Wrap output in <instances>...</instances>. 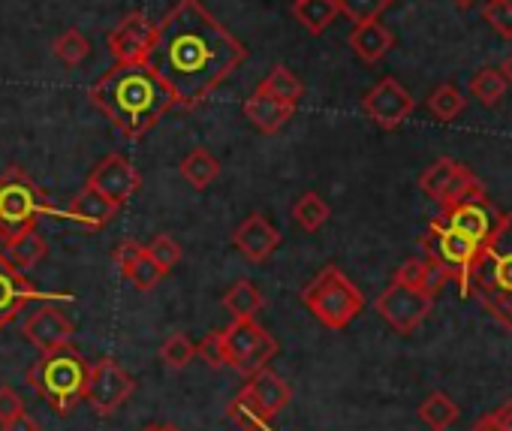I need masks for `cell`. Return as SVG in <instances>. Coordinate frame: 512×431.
<instances>
[{"label": "cell", "instance_id": "cell-45", "mask_svg": "<svg viewBox=\"0 0 512 431\" xmlns=\"http://www.w3.org/2000/svg\"><path fill=\"white\" fill-rule=\"evenodd\" d=\"M500 76L506 79V85H512V52L506 55V61L500 64Z\"/></svg>", "mask_w": 512, "mask_h": 431}, {"label": "cell", "instance_id": "cell-47", "mask_svg": "<svg viewBox=\"0 0 512 431\" xmlns=\"http://www.w3.org/2000/svg\"><path fill=\"white\" fill-rule=\"evenodd\" d=\"M452 4H455V7H461V10H467V7H473V4H476V0H452Z\"/></svg>", "mask_w": 512, "mask_h": 431}, {"label": "cell", "instance_id": "cell-12", "mask_svg": "<svg viewBox=\"0 0 512 431\" xmlns=\"http://www.w3.org/2000/svg\"><path fill=\"white\" fill-rule=\"evenodd\" d=\"M374 308H377V314H380L395 332L410 335V332H416V329L425 323V317L431 314L434 296H428V293H422V290H410V287L392 281V284L377 296Z\"/></svg>", "mask_w": 512, "mask_h": 431}, {"label": "cell", "instance_id": "cell-42", "mask_svg": "<svg viewBox=\"0 0 512 431\" xmlns=\"http://www.w3.org/2000/svg\"><path fill=\"white\" fill-rule=\"evenodd\" d=\"M0 431H43V425L31 416V413H19V416H13L10 422H4L0 425Z\"/></svg>", "mask_w": 512, "mask_h": 431}, {"label": "cell", "instance_id": "cell-43", "mask_svg": "<svg viewBox=\"0 0 512 431\" xmlns=\"http://www.w3.org/2000/svg\"><path fill=\"white\" fill-rule=\"evenodd\" d=\"M494 419L500 425V431H512V401H506L503 407L494 410Z\"/></svg>", "mask_w": 512, "mask_h": 431}, {"label": "cell", "instance_id": "cell-25", "mask_svg": "<svg viewBox=\"0 0 512 431\" xmlns=\"http://www.w3.org/2000/svg\"><path fill=\"white\" fill-rule=\"evenodd\" d=\"M293 16L299 19V25L308 31V34H323L335 16H338V4L335 0H296L293 4Z\"/></svg>", "mask_w": 512, "mask_h": 431}, {"label": "cell", "instance_id": "cell-13", "mask_svg": "<svg viewBox=\"0 0 512 431\" xmlns=\"http://www.w3.org/2000/svg\"><path fill=\"white\" fill-rule=\"evenodd\" d=\"M362 109H365V115H368L377 127L395 130V127H401V124L413 115L416 100H413V94H410L398 79L386 76V79H380V82L365 94Z\"/></svg>", "mask_w": 512, "mask_h": 431}, {"label": "cell", "instance_id": "cell-30", "mask_svg": "<svg viewBox=\"0 0 512 431\" xmlns=\"http://www.w3.org/2000/svg\"><path fill=\"white\" fill-rule=\"evenodd\" d=\"M479 199H488L482 181L467 166H461L455 181L449 184V190H446V196L440 202H443V208H449V205H464V202H479Z\"/></svg>", "mask_w": 512, "mask_h": 431}, {"label": "cell", "instance_id": "cell-40", "mask_svg": "<svg viewBox=\"0 0 512 431\" xmlns=\"http://www.w3.org/2000/svg\"><path fill=\"white\" fill-rule=\"evenodd\" d=\"M145 251V245L142 242H136V239H124L115 251H112V260H115V269L121 272V278L130 272V266L136 263V257Z\"/></svg>", "mask_w": 512, "mask_h": 431}, {"label": "cell", "instance_id": "cell-18", "mask_svg": "<svg viewBox=\"0 0 512 431\" xmlns=\"http://www.w3.org/2000/svg\"><path fill=\"white\" fill-rule=\"evenodd\" d=\"M440 221L446 227H452L455 233H461L464 239H470L473 245H485V239L494 233L500 214L488 199L479 202H464V205H449L443 208Z\"/></svg>", "mask_w": 512, "mask_h": 431}, {"label": "cell", "instance_id": "cell-10", "mask_svg": "<svg viewBox=\"0 0 512 431\" xmlns=\"http://www.w3.org/2000/svg\"><path fill=\"white\" fill-rule=\"evenodd\" d=\"M482 245H473L470 239H464L461 233H455L452 227H446L440 218L431 221L428 233L422 236V251L425 257L437 260L443 266V272L449 275V281L458 284L461 296L467 299V278H470V266L476 260Z\"/></svg>", "mask_w": 512, "mask_h": 431}, {"label": "cell", "instance_id": "cell-9", "mask_svg": "<svg viewBox=\"0 0 512 431\" xmlns=\"http://www.w3.org/2000/svg\"><path fill=\"white\" fill-rule=\"evenodd\" d=\"M133 392H136V377L118 359L103 356L88 365L82 401H88V407L97 416H112L133 398Z\"/></svg>", "mask_w": 512, "mask_h": 431}, {"label": "cell", "instance_id": "cell-41", "mask_svg": "<svg viewBox=\"0 0 512 431\" xmlns=\"http://www.w3.org/2000/svg\"><path fill=\"white\" fill-rule=\"evenodd\" d=\"M22 410H25L22 395L13 386H0V425L10 422L13 416H19Z\"/></svg>", "mask_w": 512, "mask_h": 431}, {"label": "cell", "instance_id": "cell-17", "mask_svg": "<svg viewBox=\"0 0 512 431\" xmlns=\"http://www.w3.org/2000/svg\"><path fill=\"white\" fill-rule=\"evenodd\" d=\"M232 242H235L238 254H244L250 263H266L281 248V230L266 218V214L253 211L235 227Z\"/></svg>", "mask_w": 512, "mask_h": 431}, {"label": "cell", "instance_id": "cell-22", "mask_svg": "<svg viewBox=\"0 0 512 431\" xmlns=\"http://www.w3.org/2000/svg\"><path fill=\"white\" fill-rule=\"evenodd\" d=\"M223 308L232 314V320H253L263 311L266 299L253 281H235L226 293H223Z\"/></svg>", "mask_w": 512, "mask_h": 431}, {"label": "cell", "instance_id": "cell-46", "mask_svg": "<svg viewBox=\"0 0 512 431\" xmlns=\"http://www.w3.org/2000/svg\"><path fill=\"white\" fill-rule=\"evenodd\" d=\"M139 431H181V428L178 425H169V422H151V425H145Z\"/></svg>", "mask_w": 512, "mask_h": 431}, {"label": "cell", "instance_id": "cell-21", "mask_svg": "<svg viewBox=\"0 0 512 431\" xmlns=\"http://www.w3.org/2000/svg\"><path fill=\"white\" fill-rule=\"evenodd\" d=\"M395 46V37L386 25H380V19L374 22H359L350 34V49L365 61V64H377L389 55V49Z\"/></svg>", "mask_w": 512, "mask_h": 431}, {"label": "cell", "instance_id": "cell-31", "mask_svg": "<svg viewBox=\"0 0 512 431\" xmlns=\"http://www.w3.org/2000/svg\"><path fill=\"white\" fill-rule=\"evenodd\" d=\"M52 52H55V58H58L64 67H79V64L91 55V40H88L82 31L70 28V31H64V34L52 43Z\"/></svg>", "mask_w": 512, "mask_h": 431}, {"label": "cell", "instance_id": "cell-11", "mask_svg": "<svg viewBox=\"0 0 512 431\" xmlns=\"http://www.w3.org/2000/svg\"><path fill=\"white\" fill-rule=\"evenodd\" d=\"M73 293H52L34 287L10 260L0 251V329L16 323V317L25 311L28 302H73Z\"/></svg>", "mask_w": 512, "mask_h": 431}, {"label": "cell", "instance_id": "cell-23", "mask_svg": "<svg viewBox=\"0 0 512 431\" xmlns=\"http://www.w3.org/2000/svg\"><path fill=\"white\" fill-rule=\"evenodd\" d=\"M184 181L196 190H205L217 175H220V160L208 148H193L181 163H178Z\"/></svg>", "mask_w": 512, "mask_h": 431}, {"label": "cell", "instance_id": "cell-19", "mask_svg": "<svg viewBox=\"0 0 512 431\" xmlns=\"http://www.w3.org/2000/svg\"><path fill=\"white\" fill-rule=\"evenodd\" d=\"M121 205H115L112 199H106L100 190H94L91 184H85L67 205L64 218L76 221L85 230H106L115 218H118Z\"/></svg>", "mask_w": 512, "mask_h": 431}, {"label": "cell", "instance_id": "cell-35", "mask_svg": "<svg viewBox=\"0 0 512 431\" xmlns=\"http://www.w3.org/2000/svg\"><path fill=\"white\" fill-rule=\"evenodd\" d=\"M145 251H148V257L157 263V269H160L163 275H169V272L181 263V257H184L181 245H178L169 233H157V236L145 245Z\"/></svg>", "mask_w": 512, "mask_h": 431}, {"label": "cell", "instance_id": "cell-15", "mask_svg": "<svg viewBox=\"0 0 512 431\" xmlns=\"http://www.w3.org/2000/svg\"><path fill=\"white\" fill-rule=\"evenodd\" d=\"M88 184L94 190H100L106 199H112L115 205H127L130 196L142 187V175L139 169L124 157V154H106L88 175Z\"/></svg>", "mask_w": 512, "mask_h": 431}, {"label": "cell", "instance_id": "cell-28", "mask_svg": "<svg viewBox=\"0 0 512 431\" xmlns=\"http://www.w3.org/2000/svg\"><path fill=\"white\" fill-rule=\"evenodd\" d=\"M461 416L458 404L443 395V392H431L422 404H419V419L431 428V431H446L449 425H455Z\"/></svg>", "mask_w": 512, "mask_h": 431}, {"label": "cell", "instance_id": "cell-8", "mask_svg": "<svg viewBox=\"0 0 512 431\" xmlns=\"http://www.w3.org/2000/svg\"><path fill=\"white\" fill-rule=\"evenodd\" d=\"M278 350H281L278 338L269 329H263L256 320H232L223 329L226 365L244 377H250L260 368H269V362L278 356Z\"/></svg>", "mask_w": 512, "mask_h": 431}, {"label": "cell", "instance_id": "cell-24", "mask_svg": "<svg viewBox=\"0 0 512 431\" xmlns=\"http://www.w3.org/2000/svg\"><path fill=\"white\" fill-rule=\"evenodd\" d=\"M260 91H266V94H272L275 100L290 103V106H299V100L305 97L302 79H299L290 67H284V64H275V67L269 70V76L260 82Z\"/></svg>", "mask_w": 512, "mask_h": 431}, {"label": "cell", "instance_id": "cell-37", "mask_svg": "<svg viewBox=\"0 0 512 431\" xmlns=\"http://www.w3.org/2000/svg\"><path fill=\"white\" fill-rule=\"evenodd\" d=\"M124 278H127V281H130V284H133V287H136L139 293H151V290H154V287H157V284H160V281H163L166 275H163V272L157 269V263H154V260L148 257V251H142V254L136 257V263L130 266V272H127Z\"/></svg>", "mask_w": 512, "mask_h": 431}, {"label": "cell", "instance_id": "cell-27", "mask_svg": "<svg viewBox=\"0 0 512 431\" xmlns=\"http://www.w3.org/2000/svg\"><path fill=\"white\" fill-rule=\"evenodd\" d=\"M46 251H49V245H46V239H43L37 230H31V233H25V236H19V239H13V242L4 245L7 260H10L19 272L34 269V266L46 257Z\"/></svg>", "mask_w": 512, "mask_h": 431}, {"label": "cell", "instance_id": "cell-6", "mask_svg": "<svg viewBox=\"0 0 512 431\" xmlns=\"http://www.w3.org/2000/svg\"><path fill=\"white\" fill-rule=\"evenodd\" d=\"M49 211L52 205L22 166H10L0 175V242L4 245L37 230V221Z\"/></svg>", "mask_w": 512, "mask_h": 431}, {"label": "cell", "instance_id": "cell-29", "mask_svg": "<svg viewBox=\"0 0 512 431\" xmlns=\"http://www.w3.org/2000/svg\"><path fill=\"white\" fill-rule=\"evenodd\" d=\"M458 169H461V163H458V160H452V157H440L437 163H431V166L419 175V187H422V193H428L431 199H437V202H440V199L446 196L449 184L455 181Z\"/></svg>", "mask_w": 512, "mask_h": 431}, {"label": "cell", "instance_id": "cell-33", "mask_svg": "<svg viewBox=\"0 0 512 431\" xmlns=\"http://www.w3.org/2000/svg\"><path fill=\"white\" fill-rule=\"evenodd\" d=\"M428 109H431V115H434L437 121L449 124V121H455V118L464 112V97H461V91H458L455 85H440V88L431 91Z\"/></svg>", "mask_w": 512, "mask_h": 431}, {"label": "cell", "instance_id": "cell-4", "mask_svg": "<svg viewBox=\"0 0 512 431\" xmlns=\"http://www.w3.org/2000/svg\"><path fill=\"white\" fill-rule=\"evenodd\" d=\"M25 377L37 389L40 398H46L61 416H67L82 401L85 377H88V362L76 350L61 347V350L43 353L25 371Z\"/></svg>", "mask_w": 512, "mask_h": 431}, {"label": "cell", "instance_id": "cell-26", "mask_svg": "<svg viewBox=\"0 0 512 431\" xmlns=\"http://www.w3.org/2000/svg\"><path fill=\"white\" fill-rule=\"evenodd\" d=\"M293 218L296 224L305 230V233H317L320 227H326V221L332 218V208L329 202L314 193V190H305L296 202H293Z\"/></svg>", "mask_w": 512, "mask_h": 431}, {"label": "cell", "instance_id": "cell-2", "mask_svg": "<svg viewBox=\"0 0 512 431\" xmlns=\"http://www.w3.org/2000/svg\"><path fill=\"white\" fill-rule=\"evenodd\" d=\"M91 103L130 139L145 136L175 106L172 91L148 64H115L91 91Z\"/></svg>", "mask_w": 512, "mask_h": 431}, {"label": "cell", "instance_id": "cell-44", "mask_svg": "<svg viewBox=\"0 0 512 431\" xmlns=\"http://www.w3.org/2000/svg\"><path fill=\"white\" fill-rule=\"evenodd\" d=\"M473 431H500V425H497L494 413H485V416L473 425Z\"/></svg>", "mask_w": 512, "mask_h": 431}, {"label": "cell", "instance_id": "cell-1", "mask_svg": "<svg viewBox=\"0 0 512 431\" xmlns=\"http://www.w3.org/2000/svg\"><path fill=\"white\" fill-rule=\"evenodd\" d=\"M247 58V49L220 25L202 0H178L157 25L145 64L172 91L175 106L196 109Z\"/></svg>", "mask_w": 512, "mask_h": 431}, {"label": "cell", "instance_id": "cell-36", "mask_svg": "<svg viewBox=\"0 0 512 431\" xmlns=\"http://www.w3.org/2000/svg\"><path fill=\"white\" fill-rule=\"evenodd\" d=\"M335 4H338V13H344L353 25H359V22L380 19L392 7V0H335Z\"/></svg>", "mask_w": 512, "mask_h": 431}, {"label": "cell", "instance_id": "cell-20", "mask_svg": "<svg viewBox=\"0 0 512 431\" xmlns=\"http://www.w3.org/2000/svg\"><path fill=\"white\" fill-rule=\"evenodd\" d=\"M293 112H296V106H290V103H281V100H275L272 94H266V91H260L256 88L247 100H244V115H247V121L260 130V133H281L284 127H287V121L293 118Z\"/></svg>", "mask_w": 512, "mask_h": 431}, {"label": "cell", "instance_id": "cell-14", "mask_svg": "<svg viewBox=\"0 0 512 431\" xmlns=\"http://www.w3.org/2000/svg\"><path fill=\"white\" fill-rule=\"evenodd\" d=\"M154 34H157V25L145 13H139V10L127 13L109 31V52L118 64H145Z\"/></svg>", "mask_w": 512, "mask_h": 431}, {"label": "cell", "instance_id": "cell-32", "mask_svg": "<svg viewBox=\"0 0 512 431\" xmlns=\"http://www.w3.org/2000/svg\"><path fill=\"white\" fill-rule=\"evenodd\" d=\"M470 94L482 103V106H497L506 94V79L500 76V70L494 67H482L473 79H470Z\"/></svg>", "mask_w": 512, "mask_h": 431}, {"label": "cell", "instance_id": "cell-38", "mask_svg": "<svg viewBox=\"0 0 512 431\" xmlns=\"http://www.w3.org/2000/svg\"><path fill=\"white\" fill-rule=\"evenodd\" d=\"M482 19L491 25V31L503 40H512V0H488Z\"/></svg>", "mask_w": 512, "mask_h": 431}, {"label": "cell", "instance_id": "cell-3", "mask_svg": "<svg viewBox=\"0 0 512 431\" xmlns=\"http://www.w3.org/2000/svg\"><path fill=\"white\" fill-rule=\"evenodd\" d=\"M470 296H476L503 329H512V214H500L494 233L479 248L467 278V299Z\"/></svg>", "mask_w": 512, "mask_h": 431}, {"label": "cell", "instance_id": "cell-34", "mask_svg": "<svg viewBox=\"0 0 512 431\" xmlns=\"http://www.w3.org/2000/svg\"><path fill=\"white\" fill-rule=\"evenodd\" d=\"M196 356V344L184 335V332H172L163 344H160V362L172 371H181L193 362Z\"/></svg>", "mask_w": 512, "mask_h": 431}, {"label": "cell", "instance_id": "cell-5", "mask_svg": "<svg viewBox=\"0 0 512 431\" xmlns=\"http://www.w3.org/2000/svg\"><path fill=\"white\" fill-rule=\"evenodd\" d=\"M293 401V386L272 368L253 371L244 389L226 404V416L238 431H263L287 404Z\"/></svg>", "mask_w": 512, "mask_h": 431}, {"label": "cell", "instance_id": "cell-39", "mask_svg": "<svg viewBox=\"0 0 512 431\" xmlns=\"http://www.w3.org/2000/svg\"><path fill=\"white\" fill-rule=\"evenodd\" d=\"M196 356H202L211 368L226 365V353H223V329L208 332V335L196 344Z\"/></svg>", "mask_w": 512, "mask_h": 431}, {"label": "cell", "instance_id": "cell-7", "mask_svg": "<svg viewBox=\"0 0 512 431\" xmlns=\"http://www.w3.org/2000/svg\"><path fill=\"white\" fill-rule=\"evenodd\" d=\"M302 302L326 329H347L365 308L362 290L338 266H326L305 287Z\"/></svg>", "mask_w": 512, "mask_h": 431}, {"label": "cell", "instance_id": "cell-16", "mask_svg": "<svg viewBox=\"0 0 512 431\" xmlns=\"http://www.w3.org/2000/svg\"><path fill=\"white\" fill-rule=\"evenodd\" d=\"M22 335H25L40 353H52V350L70 347L76 329H73L70 317H67L61 308H55V302H49L46 308L34 311V314L25 320Z\"/></svg>", "mask_w": 512, "mask_h": 431}]
</instances>
